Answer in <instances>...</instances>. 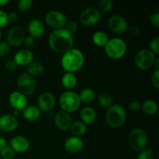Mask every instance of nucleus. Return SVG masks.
I'll return each mask as SVG.
<instances>
[{"label":"nucleus","mask_w":159,"mask_h":159,"mask_svg":"<svg viewBox=\"0 0 159 159\" xmlns=\"http://www.w3.org/2000/svg\"><path fill=\"white\" fill-rule=\"evenodd\" d=\"M44 71V65L40 61H34L28 66H26V73L33 77L40 75Z\"/></svg>","instance_id":"393cba45"},{"label":"nucleus","mask_w":159,"mask_h":159,"mask_svg":"<svg viewBox=\"0 0 159 159\" xmlns=\"http://www.w3.org/2000/svg\"><path fill=\"white\" fill-rule=\"evenodd\" d=\"M81 104L79 94L74 91L64 92L59 98V105L61 110L70 114L77 111Z\"/></svg>","instance_id":"39448f33"},{"label":"nucleus","mask_w":159,"mask_h":159,"mask_svg":"<svg viewBox=\"0 0 159 159\" xmlns=\"http://www.w3.org/2000/svg\"><path fill=\"white\" fill-rule=\"evenodd\" d=\"M16 156V152L12 149L10 146H6L3 150L0 152L1 159H14Z\"/></svg>","instance_id":"7c9ffc66"},{"label":"nucleus","mask_w":159,"mask_h":159,"mask_svg":"<svg viewBox=\"0 0 159 159\" xmlns=\"http://www.w3.org/2000/svg\"><path fill=\"white\" fill-rule=\"evenodd\" d=\"M141 110L147 115H155L158 110V103L152 99H146L141 103Z\"/></svg>","instance_id":"bb28decb"},{"label":"nucleus","mask_w":159,"mask_h":159,"mask_svg":"<svg viewBox=\"0 0 159 159\" xmlns=\"http://www.w3.org/2000/svg\"><path fill=\"white\" fill-rule=\"evenodd\" d=\"M8 19L9 22H16L18 19V14L15 12H11L8 13Z\"/></svg>","instance_id":"37998d69"},{"label":"nucleus","mask_w":159,"mask_h":159,"mask_svg":"<svg viewBox=\"0 0 159 159\" xmlns=\"http://www.w3.org/2000/svg\"><path fill=\"white\" fill-rule=\"evenodd\" d=\"M8 23H9L8 13L4 10L0 9V29L7 26Z\"/></svg>","instance_id":"4c0bfd02"},{"label":"nucleus","mask_w":159,"mask_h":159,"mask_svg":"<svg viewBox=\"0 0 159 159\" xmlns=\"http://www.w3.org/2000/svg\"><path fill=\"white\" fill-rule=\"evenodd\" d=\"M1 38H2V31L1 30H0V40H1Z\"/></svg>","instance_id":"de8ad7c7"},{"label":"nucleus","mask_w":159,"mask_h":159,"mask_svg":"<svg viewBox=\"0 0 159 159\" xmlns=\"http://www.w3.org/2000/svg\"><path fill=\"white\" fill-rule=\"evenodd\" d=\"M150 23L154 27L159 28V13L155 12L150 16Z\"/></svg>","instance_id":"58836bf2"},{"label":"nucleus","mask_w":159,"mask_h":159,"mask_svg":"<svg viewBox=\"0 0 159 159\" xmlns=\"http://www.w3.org/2000/svg\"><path fill=\"white\" fill-rule=\"evenodd\" d=\"M9 102L14 110L23 111L28 106L27 96L19 91H13L9 94Z\"/></svg>","instance_id":"4468645a"},{"label":"nucleus","mask_w":159,"mask_h":159,"mask_svg":"<svg viewBox=\"0 0 159 159\" xmlns=\"http://www.w3.org/2000/svg\"><path fill=\"white\" fill-rule=\"evenodd\" d=\"M85 64V55L80 49L71 48L62 54L61 66L65 72L75 73L79 71Z\"/></svg>","instance_id":"f03ea898"},{"label":"nucleus","mask_w":159,"mask_h":159,"mask_svg":"<svg viewBox=\"0 0 159 159\" xmlns=\"http://www.w3.org/2000/svg\"><path fill=\"white\" fill-rule=\"evenodd\" d=\"M69 130L72 134V136L81 138L87 133L88 127L86 124H84L83 122L81 120H77L72 123Z\"/></svg>","instance_id":"b1692460"},{"label":"nucleus","mask_w":159,"mask_h":159,"mask_svg":"<svg viewBox=\"0 0 159 159\" xmlns=\"http://www.w3.org/2000/svg\"><path fill=\"white\" fill-rule=\"evenodd\" d=\"M129 109L132 112H138L141 110V103L137 100H133L129 104Z\"/></svg>","instance_id":"ea45409f"},{"label":"nucleus","mask_w":159,"mask_h":159,"mask_svg":"<svg viewBox=\"0 0 159 159\" xmlns=\"http://www.w3.org/2000/svg\"><path fill=\"white\" fill-rule=\"evenodd\" d=\"M98 102L101 107L108 109L113 104V99L110 93L103 92L98 96Z\"/></svg>","instance_id":"c85d7f7f"},{"label":"nucleus","mask_w":159,"mask_h":159,"mask_svg":"<svg viewBox=\"0 0 159 159\" xmlns=\"http://www.w3.org/2000/svg\"><path fill=\"white\" fill-rule=\"evenodd\" d=\"M127 111L120 104H113L107 109L106 113V121L110 127L119 128L125 124L127 120Z\"/></svg>","instance_id":"7ed1b4c3"},{"label":"nucleus","mask_w":159,"mask_h":159,"mask_svg":"<svg viewBox=\"0 0 159 159\" xmlns=\"http://www.w3.org/2000/svg\"><path fill=\"white\" fill-rule=\"evenodd\" d=\"M25 36L26 35L23 28L19 26H14L8 31L6 42L11 48H17L23 43Z\"/></svg>","instance_id":"f8f14e48"},{"label":"nucleus","mask_w":159,"mask_h":159,"mask_svg":"<svg viewBox=\"0 0 159 159\" xmlns=\"http://www.w3.org/2000/svg\"><path fill=\"white\" fill-rule=\"evenodd\" d=\"M23 116L26 120L30 122H34L39 120L41 115V111L39 108L34 105H28L24 110H23Z\"/></svg>","instance_id":"5701e85b"},{"label":"nucleus","mask_w":159,"mask_h":159,"mask_svg":"<svg viewBox=\"0 0 159 159\" xmlns=\"http://www.w3.org/2000/svg\"><path fill=\"white\" fill-rule=\"evenodd\" d=\"M33 6L32 0H20L17 3L18 9L21 12H26L30 10Z\"/></svg>","instance_id":"473e14b6"},{"label":"nucleus","mask_w":159,"mask_h":159,"mask_svg":"<svg viewBox=\"0 0 159 159\" xmlns=\"http://www.w3.org/2000/svg\"><path fill=\"white\" fill-rule=\"evenodd\" d=\"M28 32L29 35L34 39L40 38L45 32L44 23L39 19H32L28 23Z\"/></svg>","instance_id":"aec40b11"},{"label":"nucleus","mask_w":159,"mask_h":159,"mask_svg":"<svg viewBox=\"0 0 159 159\" xmlns=\"http://www.w3.org/2000/svg\"><path fill=\"white\" fill-rule=\"evenodd\" d=\"M11 47L6 41H0V57H6L10 53Z\"/></svg>","instance_id":"c9c22d12"},{"label":"nucleus","mask_w":159,"mask_h":159,"mask_svg":"<svg viewBox=\"0 0 159 159\" xmlns=\"http://www.w3.org/2000/svg\"><path fill=\"white\" fill-rule=\"evenodd\" d=\"M79 116L82 122L85 124H92L96 121L97 114L96 112L93 107H85L81 110L79 113Z\"/></svg>","instance_id":"412c9836"},{"label":"nucleus","mask_w":159,"mask_h":159,"mask_svg":"<svg viewBox=\"0 0 159 159\" xmlns=\"http://www.w3.org/2000/svg\"><path fill=\"white\" fill-rule=\"evenodd\" d=\"M16 67L17 65H16L15 61H14L13 60H8L7 61H6V65H5V68H6V69L9 71H14V70L16 68Z\"/></svg>","instance_id":"79ce46f5"},{"label":"nucleus","mask_w":159,"mask_h":159,"mask_svg":"<svg viewBox=\"0 0 159 159\" xmlns=\"http://www.w3.org/2000/svg\"><path fill=\"white\" fill-rule=\"evenodd\" d=\"M9 0H0V6H5L9 4Z\"/></svg>","instance_id":"49530a36"},{"label":"nucleus","mask_w":159,"mask_h":159,"mask_svg":"<svg viewBox=\"0 0 159 159\" xmlns=\"http://www.w3.org/2000/svg\"><path fill=\"white\" fill-rule=\"evenodd\" d=\"M84 148V142L81 138L71 136L67 138L64 143V148L68 153L78 154Z\"/></svg>","instance_id":"a211bd4d"},{"label":"nucleus","mask_w":159,"mask_h":159,"mask_svg":"<svg viewBox=\"0 0 159 159\" xmlns=\"http://www.w3.org/2000/svg\"><path fill=\"white\" fill-rule=\"evenodd\" d=\"M102 18V14L96 7H89L84 9L80 15V22L85 26L97 24Z\"/></svg>","instance_id":"9d476101"},{"label":"nucleus","mask_w":159,"mask_h":159,"mask_svg":"<svg viewBox=\"0 0 159 159\" xmlns=\"http://www.w3.org/2000/svg\"><path fill=\"white\" fill-rule=\"evenodd\" d=\"M19 126V121L12 114H4L0 116V130L6 133L15 131Z\"/></svg>","instance_id":"dca6fc26"},{"label":"nucleus","mask_w":159,"mask_h":159,"mask_svg":"<svg viewBox=\"0 0 159 159\" xmlns=\"http://www.w3.org/2000/svg\"><path fill=\"white\" fill-rule=\"evenodd\" d=\"M105 53L110 58L119 60L126 54L127 46L126 42L120 37H113L109 40L104 47Z\"/></svg>","instance_id":"20e7f679"},{"label":"nucleus","mask_w":159,"mask_h":159,"mask_svg":"<svg viewBox=\"0 0 159 159\" xmlns=\"http://www.w3.org/2000/svg\"><path fill=\"white\" fill-rule=\"evenodd\" d=\"M0 116H1V112H0Z\"/></svg>","instance_id":"09e8293b"},{"label":"nucleus","mask_w":159,"mask_h":159,"mask_svg":"<svg viewBox=\"0 0 159 159\" xmlns=\"http://www.w3.org/2000/svg\"><path fill=\"white\" fill-rule=\"evenodd\" d=\"M7 145V141L3 137H0V152L5 148Z\"/></svg>","instance_id":"c03bdc74"},{"label":"nucleus","mask_w":159,"mask_h":159,"mask_svg":"<svg viewBox=\"0 0 159 159\" xmlns=\"http://www.w3.org/2000/svg\"><path fill=\"white\" fill-rule=\"evenodd\" d=\"M12 60L15 61L17 66H28L30 64L34 61V55L30 50L23 49L17 51Z\"/></svg>","instance_id":"6ab92c4d"},{"label":"nucleus","mask_w":159,"mask_h":159,"mask_svg":"<svg viewBox=\"0 0 159 159\" xmlns=\"http://www.w3.org/2000/svg\"><path fill=\"white\" fill-rule=\"evenodd\" d=\"M108 27L115 34H124L128 29V23L126 19L120 15H113L108 20Z\"/></svg>","instance_id":"9b49d317"},{"label":"nucleus","mask_w":159,"mask_h":159,"mask_svg":"<svg viewBox=\"0 0 159 159\" xmlns=\"http://www.w3.org/2000/svg\"><path fill=\"white\" fill-rule=\"evenodd\" d=\"M17 88L20 93L25 96H30L35 92L37 88L35 79L26 72H23L17 79Z\"/></svg>","instance_id":"6e6552de"},{"label":"nucleus","mask_w":159,"mask_h":159,"mask_svg":"<svg viewBox=\"0 0 159 159\" xmlns=\"http://www.w3.org/2000/svg\"><path fill=\"white\" fill-rule=\"evenodd\" d=\"M130 148L136 152H140L146 148L148 143V135L146 132L140 127L132 129L127 138Z\"/></svg>","instance_id":"423d86ee"},{"label":"nucleus","mask_w":159,"mask_h":159,"mask_svg":"<svg viewBox=\"0 0 159 159\" xmlns=\"http://www.w3.org/2000/svg\"><path fill=\"white\" fill-rule=\"evenodd\" d=\"M78 94H79V99L82 103L89 104L93 102L96 98V93L90 88L83 89Z\"/></svg>","instance_id":"cd10ccee"},{"label":"nucleus","mask_w":159,"mask_h":159,"mask_svg":"<svg viewBox=\"0 0 159 159\" xmlns=\"http://www.w3.org/2000/svg\"><path fill=\"white\" fill-rule=\"evenodd\" d=\"M151 83L156 89H159V69H155L151 75Z\"/></svg>","instance_id":"e433bc0d"},{"label":"nucleus","mask_w":159,"mask_h":159,"mask_svg":"<svg viewBox=\"0 0 159 159\" xmlns=\"http://www.w3.org/2000/svg\"><path fill=\"white\" fill-rule=\"evenodd\" d=\"M56 104L55 96L51 92H43L37 99V107L41 112L51 111Z\"/></svg>","instance_id":"ddd939ff"},{"label":"nucleus","mask_w":159,"mask_h":159,"mask_svg":"<svg viewBox=\"0 0 159 159\" xmlns=\"http://www.w3.org/2000/svg\"><path fill=\"white\" fill-rule=\"evenodd\" d=\"M109 40H110V38H109L108 35L102 30L96 31L92 36L93 43H94V45H96V47H99V48H104L107 42L109 41Z\"/></svg>","instance_id":"a878e982"},{"label":"nucleus","mask_w":159,"mask_h":159,"mask_svg":"<svg viewBox=\"0 0 159 159\" xmlns=\"http://www.w3.org/2000/svg\"><path fill=\"white\" fill-rule=\"evenodd\" d=\"M48 44L54 52L63 54L73 48L74 37L65 28L54 30L48 37Z\"/></svg>","instance_id":"f257e3e1"},{"label":"nucleus","mask_w":159,"mask_h":159,"mask_svg":"<svg viewBox=\"0 0 159 159\" xmlns=\"http://www.w3.org/2000/svg\"><path fill=\"white\" fill-rule=\"evenodd\" d=\"M0 159H1V158H0Z\"/></svg>","instance_id":"8fccbe9b"},{"label":"nucleus","mask_w":159,"mask_h":159,"mask_svg":"<svg viewBox=\"0 0 159 159\" xmlns=\"http://www.w3.org/2000/svg\"><path fill=\"white\" fill-rule=\"evenodd\" d=\"M64 28L68 32H69L70 34H71L73 35L75 33L77 32L79 26H78V23L75 20H68V22L66 23V24H65Z\"/></svg>","instance_id":"f704fd0d"},{"label":"nucleus","mask_w":159,"mask_h":159,"mask_svg":"<svg viewBox=\"0 0 159 159\" xmlns=\"http://www.w3.org/2000/svg\"><path fill=\"white\" fill-rule=\"evenodd\" d=\"M137 159H155L153 149L149 148H145L141 152H138Z\"/></svg>","instance_id":"2f4dec72"},{"label":"nucleus","mask_w":159,"mask_h":159,"mask_svg":"<svg viewBox=\"0 0 159 159\" xmlns=\"http://www.w3.org/2000/svg\"><path fill=\"white\" fill-rule=\"evenodd\" d=\"M72 123L73 120L71 114L65 111L61 110L54 116V124L57 129L62 131L69 130Z\"/></svg>","instance_id":"2eb2a0df"},{"label":"nucleus","mask_w":159,"mask_h":159,"mask_svg":"<svg viewBox=\"0 0 159 159\" xmlns=\"http://www.w3.org/2000/svg\"><path fill=\"white\" fill-rule=\"evenodd\" d=\"M149 48L152 52H153L155 55L159 54V37L158 36L153 37L149 43Z\"/></svg>","instance_id":"72a5a7b5"},{"label":"nucleus","mask_w":159,"mask_h":159,"mask_svg":"<svg viewBox=\"0 0 159 159\" xmlns=\"http://www.w3.org/2000/svg\"><path fill=\"white\" fill-rule=\"evenodd\" d=\"M113 7V2L112 0H101L97 8L101 14H107L110 12Z\"/></svg>","instance_id":"c756f323"},{"label":"nucleus","mask_w":159,"mask_h":159,"mask_svg":"<svg viewBox=\"0 0 159 159\" xmlns=\"http://www.w3.org/2000/svg\"><path fill=\"white\" fill-rule=\"evenodd\" d=\"M155 68V69H159V58L158 57L155 58V62H154V66Z\"/></svg>","instance_id":"a18cd8bd"},{"label":"nucleus","mask_w":159,"mask_h":159,"mask_svg":"<svg viewBox=\"0 0 159 159\" xmlns=\"http://www.w3.org/2000/svg\"><path fill=\"white\" fill-rule=\"evenodd\" d=\"M10 147L16 153L22 154L29 151L30 148V143L26 137L17 135L11 139Z\"/></svg>","instance_id":"f3484780"},{"label":"nucleus","mask_w":159,"mask_h":159,"mask_svg":"<svg viewBox=\"0 0 159 159\" xmlns=\"http://www.w3.org/2000/svg\"><path fill=\"white\" fill-rule=\"evenodd\" d=\"M44 20L46 24L54 30L65 27L68 22V18L65 13L58 10H51L45 15Z\"/></svg>","instance_id":"1a4fd4ad"},{"label":"nucleus","mask_w":159,"mask_h":159,"mask_svg":"<svg viewBox=\"0 0 159 159\" xmlns=\"http://www.w3.org/2000/svg\"><path fill=\"white\" fill-rule=\"evenodd\" d=\"M35 43V39L33 37H31L30 35L25 36L24 40H23V43L26 47H28V48H30Z\"/></svg>","instance_id":"a19ab883"},{"label":"nucleus","mask_w":159,"mask_h":159,"mask_svg":"<svg viewBox=\"0 0 159 159\" xmlns=\"http://www.w3.org/2000/svg\"><path fill=\"white\" fill-rule=\"evenodd\" d=\"M78 79L75 73L65 72L61 77V83L62 87L65 89L66 91H73L75 86L77 85Z\"/></svg>","instance_id":"4be33fe9"},{"label":"nucleus","mask_w":159,"mask_h":159,"mask_svg":"<svg viewBox=\"0 0 159 159\" xmlns=\"http://www.w3.org/2000/svg\"><path fill=\"white\" fill-rule=\"evenodd\" d=\"M157 56L149 49H142L134 56V65L138 69L146 71L154 66V62Z\"/></svg>","instance_id":"0eeeda50"}]
</instances>
